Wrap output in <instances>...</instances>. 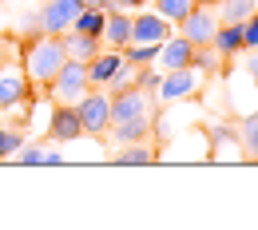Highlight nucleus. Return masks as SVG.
Returning <instances> with one entry per match:
<instances>
[{
  "label": "nucleus",
  "mask_w": 258,
  "mask_h": 230,
  "mask_svg": "<svg viewBox=\"0 0 258 230\" xmlns=\"http://www.w3.org/2000/svg\"><path fill=\"white\" fill-rule=\"evenodd\" d=\"M68 52H64V36H36L24 44V71H28V80L40 84V88H48L52 80H56V71L64 67Z\"/></svg>",
  "instance_id": "1"
},
{
  "label": "nucleus",
  "mask_w": 258,
  "mask_h": 230,
  "mask_svg": "<svg viewBox=\"0 0 258 230\" xmlns=\"http://www.w3.org/2000/svg\"><path fill=\"white\" fill-rule=\"evenodd\" d=\"M203 84H207V75H203L199 67H191V64H187V67H171V71H163L155 99H159V103H183V99L199 96Z\"/></svg>",
  "instance_id": "2"
},
{
  "label": "nucleus",
  "mask_w": 258,
  "mask_h": 230,
  "mask_svg": "<svg viewBox=\"0 0 258 230\" xmlns=\"http://www.w3.org/2000/svg\"><path fill=\"white\" fill-rule=\"evenodd\" d=\"M76 115H80V123H84V135H103L111 127V96L88 88L84 96L76 99Z\"/></svg>",
  "instance_id": "3"
},
{
  "label": "nucleus",
  "mask_w": 258,
  "mask_h": 230,
  "mask_svg": "<svg viewBox=\"0 0 258 230\" xmlns=\"http://www.w3.org/2000/svg\"><path fill=\"white\" fill-rule=\"evenodd\" d=\"M88 88H92V80H88V64L84 60H64V67L56 71V80L48 84V92H52L56 103H76Z\"/></svg>",
  "instance_id": "4"
},
{
  "label": "nucleus",
  "mask_w": 258,
  "mask_h": 230,
  "mask_svg": "<svg viewBox=\"0 0 258 230\" xmlns=\"http://www.w3.org/2000/svg\"><path fill=\"white\" fill-rule=\"evenodd\" d=\"M215 32H219V12L207 8V4H195L191 12L179 20V36H187L195 48L199 44H215Z\"/></svg>",
  "instance_id": "5"
},
{
  "label": "nucleus",
  "mask_w": 258,
  "mask_h": 230,
  "mask_svg": "<svg viewBox=\"0 0 258 230\" xmlns=\"http://www.w3.org/2000/svg\"><path fill=\"white\" fill-rule=\"evenodd\" d=\"M211 151H207V159H215V163H242L246 155H242V143H238V127H230V123H211Z\"/></svg>",
  "instance_id": "6"
},
{
  "label": "nucleus",
  "mask_w": 258,
  "mask_h": 230,
  "mask_svg": "<svg viewBox=\"0 0 258 230\" xmlns=\"http://www.w3.org/2000/svg\"><path fill=\"white\" fill-rule=\"evenodd\" d=\"M80 8H84V0H44V8H40V24H44V32H48V36L72 32Z\"/></svg>",
  "instance_id": "7"
},
{
  "label": "nucleus",
  "mask_w": 258,
  "mask_h": 230,
  "mask_svg": "<svg viewBox=\"0 0 258 230\" xmlns=\"http://www.w3.org/2000/svg\"><path fill=\"white\" fill-rule=\"evenodd\" d=\"M28 92H32V80H28L24 64H4L0 67V111L20 107L28 99Z\"/></svg>",
  "instance_id": "8"
},
{
  "label": "nucleus",
  "mask_w": 258,
  "mask_h": 230,
  "mask_svg": "<svg viewBox=\"0 0 258 230\" xmlns=\"http://www.w3.org/2000/svg\"><path fill=\"white\" fill-rule=\"evenodd\" d=\"M48 139H56V143L84 139V123L76 115V103H56L52 107V115H48Z\"/></svg>",
  "instance_id": "9"
},
{
  "label": "nucleus",
  "mask_w": 258,
  "mask_h": 230,
  "mask_svg": "<svg viewBox=\"0 0 258 230\" xmlns=\"http://www.w3.org/2000/svg\"><path fill=\"white\" fill-rule=\"evenodd\" d=\"M171 36V20L159 12H135L131 16V44H163Z\"/></svg>",
  "instance_id": "10"
},
{
  "label": "nucleus",
  "mask_w": 258,
  "mask_h": 230,
  "mask_svg": "<svg viewBox=\"0 0 258 230\" xmlns=\"http://www.w3.org/2000/svg\"><path fill=\"white\" fill-rule=\"evenodd\" d=\"M195 56V44L187 40V36L171 32L167 40L159 44V56H155V67H163V71H171V67H187Z\"/></svg>",
  "instance_id": "11"
},
{
  "label": "nucleus",
  "mask_w": 258,
  "mask_h": 230,
  "mask_svg": "<svg viewBox=\"0 0 258 230\" xmlns=\"http://www.w3.org/2000/svg\"><path fill=\"white\" fill-rule=\"evenodd\" d=\"M99 44H103V48H119V52H123V48L131 44V12L107 8V20H103Z\"/></svg>",
  "instance_id": "12"
},
{
  "label": "nucleus",
  "mask_w": 258,
  "mask_h": 230,
  "mask_svg": "<svg viewBox=\"0 0 258 230\" xmlns=\"http://www.w3.org/2000/svg\"><path fill=\"white\" fill-rule=\"evenodd\" d=\"M119 64H123V52H119V48H99L96 56L88 60V80H92V88L111 84V75L119 71Z\"/></svg>",
  "instance_id": "13"
},
{
  "label": "nucleus",
  "mask_w": 258,
  "mask_h": 230,
  "mask_svg": "<svg viewBox=\"0 0 258 230\" xmlns=\"http://www.w3.org/2000/svg\"><path fill=\"white\" fill-rule=\"evenodd\" d=\"M151 127H155V119L143 115V119H127V123H111L107 131H111V143L127 147V143H139V139H151Z\"/></svg>",
  "instance_id": "14"
},
{
  "label": "nucleus",
  "mask_w": 258,
  "mask_h": 230,
  "mask_svg": "<svg viewBox=\"0 0 258 230\" xmlns=\"http://www.w3.org/2000/svg\"><path fill=\"white\" fill-rule=\"evenodd\" d=\"M99 48H103V44H99L96 36H84V32H76V28H72V32H64V52H68V60H84V64H88Z\"/></svg>",
  "instance_id": "15"
},
{
  "label": "nucleus",
  "mask_w": 258,
  "mask_h": 230,
  "mask_svg": "<svg viewBox=\"0 0 258 230\" xmlns=\"http://www.w3.org/2000/svg\"><path fill=\"white\" fill-rule=\"evenodd\" d=\"M155 159H159V151H155V147H147V139L127 143V147H119V151H115V163H119V167H151Z\"/></svg>",
  "instance_id": "16"
},
{
  "label": "nucleus",
  "mask_w": 258,
  "mask_h": 230,
  "mask_svg": "<svg viewBox=\"0 0 258 230\" xmlns=\"http://www.w3.org/2000/svg\"><path fill=\"white\" fill-rule=\"evenodd\" d=\"M223 64H226V56L215 48V44H199V48H195V56H191V67H199L203 75H219Z\"/></svg>",
  "instance_id": "17"
},
{
  "label": "nucleus",
  "mask_w": 258,
  "mask_h": 230,
  "mask_svg": "<svg viewBox=\"0 0 258 230\" xmlns=\"http://www.w3.org/2000/svg\"><path fill=\"white\" fill-rule=\"evenodd\" d=\"M215 48L223 52L226 60L238 56V52L246 48V40H242V24H219V32H215Z\"/></svg>",
  "instance_id": "18"
},
{
  "label": "nucleus",
  "mask_w": 258,
  "mask_h": 230,
  "mask_svg": "<svg viewBox=\"0 0 258 230\" xmlns=\"http://www.w3.org/2000/svg\"><path fill=\"white\" fill-rule=\"evenodd\" d=\"M254 8H258V0H219V4H215L219 24H242Z\"/></svg>",
  "instance_id": "19"
},
{
  "label": "nucleus",
  "mask_w": 258,
  "mask_h": 230,
  "mask_svg": "<svg viewBox=\"0 0 258 230\" xmlns=\"http://www.w3.org/2000/svg\"><path fill=\"white\" fill-rule=\"evenodd\" d=\"M238 143H242V155L250 163H258V111L238 119Z\"/></svg>",
  "instance_id": "20"
},
{
  "label": "nucleus",
  "mask_w": 258,
  "mask_h": 230,
  "mask_svg": "<svg viewBox=\"0 0 258 230\" xmlns=\"http://www.w3.org/2000/svg\"><path fill=\"white\" fill-rule=\"evenodd\" d=\"M103 20H107V8H80V16H76V32H84V36H96L103 32Z\"/></svg>",
  "instance_id": "21"
},
{
  "label": "nucleus",
  "mask_w": 258,
  "mask_h": 230,
  "mask_svg": "<svg viewBox=\"0 0 258 230\" xmlns=\"http://www.w3.org/2000/svg\"><path fill=\"white\" fill-rule=\"evenodd\" d=\"M191 8H195V0H155V12L163 20H171V24H179Z\"/></svg>",
  "instance_id": "22"
},
{
  "label": "nucleus",
  "mask_w": 258,
  "mask_h": 230,
  "mask_svg": "<svg viewBox=\"0 0 258 230\" xmlns=\"http://www.w3.org/2000/svg\"><path fill=\"white\" fill-rule=\"evenodd\" d=\"M155 56H159V44H127V48H123V60L135 64V67L155 64Z\"/></svg>",
  "instance_id": "23"
},
{
  "label": "nucleus",
  "mask_w": 258,
  "mask_h": 230,
  "mask_svg": "<svg viewBox=\"0 0 258 230\" xmlns=\"http://www.w3.org/2000/svg\"><path fill=\"white\" fill-rule=\"evenodd\" d=\"M20 147H24V131L20 127H0V163L12 159Z\"/></svg>",
  "instance_id": "24"
},
{
  "label": "nucleus",
  "mask_w": 258,
  "mask_h": 230,
  "mask_svg": "<svg viewBox=\"0 0 258 230\" xmlns=\"http://www.w3.org/2000/svg\"><path fill=\"white\" fill-rule=\"evenodd\" d=\"M159 80H163V67H155V64L135 67V88H143V92H159Z\"/></svg>",
  "instance_id": "25"
},
{
  "label": "nucleus",
  "mask_w": 258,
  "mask_h": 230,
  "mask_svg": "<svg viewBox=\"0 0 258 230\" xmlns=\"http://www.w3.org/2000/svg\"><path fill=\"white\" fill-rule=\"evenodd\" d=\"M12 159H16V163H24V167H40V163H44V143H40V139H28Z\"/></svg>",
  "instance_id": "26"
},
{
  "label": "nucleus",
  "mask_w": 258,
  "mask_h": 230,
  "mask_svg": "<svg viewBox=\"0 0 258 230\" xmlns=\"http://www.w3.org/2000/svg\"><path fill=\"white\" fill-rule=\"evenodd\" d=\"M107 88H111V96H115V92H123V88H135V64H127V60H123V64H119V71L111 75V84H107Z\"/></svg>",
  "instance_id": "27"
},
{
  "label": "nucleus",
  "mask_w": 258,
  "mask_h": 230,
  "mask_svg": "<svg viewBox=\"0 0 258 230\" xmlns=\"http://www.w3.org/2000/svg\"><path fill=\"white\" fill-rule=\"evenodd\" d=\"M20 32L28 36V40H36V36H44V24H40V12H28V16H20V24H16Z\"/></svg>",
  "instance_id": "28"
},
{
  "label": "nucleus",
  "mask_w": 258,
  "mask_h": 230,
  "mask_svg": "<svg viewBox=\"0 0 258 230\" xmlns=\"http://www.w3.org/2000/svg\"><path fill=\"white\" fill-rule=\"evenodd\" d=\"M242 40H246V48H250V52L258 48V8L242 20Z\"/></svg>",
  "instance_id": "29"
},
{
  "label": "nucleus",
  "mask_w": 258,
  "mask_h": 230,
  "mask_svg": "<svg viewBox=\"0 0 258 230\" xmlns=\"http://www.w3.org/2000/svg\"><path fill=\"white\" fill-rule=\"evenodd\" d=\"M64 163V151L60 147H44V167H60Z\"/></svg>",
  "instance_id": "30"
},
{
  "label": "nucleus",
  "mask_w": 258,
  "mask_h": 230,
  "mask_svg": "<svg viewBox=\"0 0 258 230\" xmlns=\"http://www.w3.org/2000/svg\"><path fill=\"white\" fill-rule=\"evenodd\" d=\"M107 8H119V12H135V8H143V0H111Z\"/></svg>",
  "instance_id": "31"
},
{
  "label": "nucleus",
  "mask_w": 258,
  "mask_h": 230,
  "mask_svg": "<svg viewBox=\"0 0 258 230\" xmlns=\"http://www.w3.org/2000/svg\"><path fill=\"white\" fill-rule=\"evenodd\" d=\"M111 0H84V8H107Z\"/></svg>",
  "instance_id": "32"
},
{
  "label": "nucleus",
  "mask_w": 258,
  "mask_h": 230,
  "mask_svg": "<svg viewBox=\"0 0 258 230\" xmlns=\"http://www.w3.org/2000/svg\"><path fill=\"white\" fill-rule=\"evenodd\" d=\"M250 75L258 80V56H250Z\"/></svg>",
  "instance_id": "33"
},
{
  "label": "nucleus",
  "mask_w": 258,
  "mask_h": 230,
  "mask_svg": "<svg viewBox=\"0 0 258 230\" xmlns=\"http://www.w3.org/2000/svg\"><path fill=\"white\" fill-rule=\"evenodd\" d=\"M195 4H207V8H215V4H219V0H195Z\"/></svg>",
  "instance_id": "34"
}]
</instances>
